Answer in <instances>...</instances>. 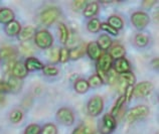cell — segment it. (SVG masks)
<instances>
[{
    "mask_svg": "<svg viewBox=\"0 0 159 134\" xmlns=\"http://www.w3.org/2000/svg\"><path fill=\"white\" fill-rule=\"evenodd\" d=\"M113 66V58L109 53H102L99 58L97 62V72L98 76L102 79L103 82L106 81L107 73L112 69Z\"/></svg>",
    "mask_w": 159,
    "mask_h": 134,
    "instance_id": "cell-1",
    "label": "cell"
},
{
    "mask_svg": "<svg viewBox=\"0 0 159 134\" xmlns=\"http://www.w3.org/2000/svg\"><path fill=\"white\" fill-rule=\"evenodd\" d=\"M34 43L39 49H49L52 45L53 37L52 35V33L48 30L43 29V30H39V31L35 32Z\"/></svg>",
    "mask_w": 159,
    "mask_h": 134,
    "instance_id": "cell-2",
    "label": "cell"
},
{
    "mask_svg": "<svg viewBox=\"0 0 159 134\" xmlns=\"http://www.w3.org/2000/svg\"><path fill=\"white\" fill-rule=\"evenodd\" d=\"M149 114V109L148 107H146L144 105H139L136 106L128 111L126 115V120L128 122H133L138 119L144 118Z\"/></svg>",
    "mask_w": 159,
    "mask_h": 134,
    "instance_id": "cell-3",
    "label": "cell"
},
{
    "mask_svg": "<svg viewBox=\"0 0 159 134\" xmlns=\"http://www.w3.org/2000/svg\"><path fill=\"white\" fill-rule=\"evenodd\" d=\"M103 108H104V101L100 96L93 97L87 105L88 113H89V115L93 117L100 115V113L103 111Z\"/></svg>",
    "mask_w": 159,
    "mask_h": 134,
    "instance_id": "cell-4",
    "label": "cell"
},
{
    "mask_svg": "<svg viewBox=\"0 0 159 134\" xmlns=\"http://www.w3.org/2000/svg\"><path fill=\"white\" fill-rule=\"evenodd\" d=\"M131 21L133 25L135 26L138 30H141V29H144L148 25L150 19L147 13H145L143 11H137V12H134L132 14Z\"/></svg>",
    "mask_w": 159,
    "mask_h": 134,
    "instance_id": "cell-5",
    "label": "cell"
},
{
    "mask_svg": "<svg viewBox=\"0 0 159 134\" xmlns=\"http://www.w3.org/2000/svg\"><path fill=\"white\" fill-rule=\"evenodd\" d=\"M61 12L60 10L56 7H51L48 9L44 10L40 15V20L41 22L45 25H51L53 22H56L57 18L60 17Z\"/></svg>",
    "mask_w": 159,
    "mask_h": 134,
    "instance_id": "cell-6",
    "label": "cell"
},
{
    "mask_svg": "<svg viewBox=\"0 0 159 134\" xmlns=\"http://www.w3.org/2000/svg\"><path fill=\"white\" fill-rule=\"evenodd\" d=\"M116 126L117 122L115 117L111 114H106L103 117L101 127H100V134H111Z\"/></svg>",
    "mask_w": 159,
    "mask_h": 134,
    "instance_id": "cell-7",
    "label": "cell"
},
{
    "mask_svg": "<svg viewBox=\"0 0 159 134\" xmlns=\"http://www.w3.org/2000/svg\"><path fill=\"white\" fill-rule=\"evenodd\" d=\"M57 119L60 120L61 124L66 126H70L75 122V116L73 111L69 108H61L57 113Z\"/></svg>",
    "mask_w": 159,
    "mask_h": 134,
    "instance_id": "cell-8",
    "label": "cell"
},
{
    "mask_svg": "<svg viewBox=\"0 0 159 134\" xmlns=\"http://www.w3.org/2000/svg\"><path fill=\"white\" fill-rule=\"evenodd\" d=\"M152 90H153L152 83H150L148 81L141 82L139 84H137V85L134 87L133 95L135 96V97H138V98H139V97L143 98V97H146V96L151 93Z\"/></svg>",
    "mask_w": 159,
    "mask_h": 134,
    "instance_id": "cell-9",
    "label": "cell"
},
{
    "mask_svg": "<svg viewBox=\"0 0 159 134\" xmlns=\"http://www.w3.org/2000/svg\"><path fill=\"white\" fill-rule=\"evenodd\" d=\"M86 52L89 58L93 61H98L102 54V49H100L97 41H92L86 47Z\"/></svg>",
    "mask_w": 159,
    "mask_h": 134,
    "instance_id": "cell-10",
    "label": "cell"
},
{
    "mask_svg": "<svg viewBox=\"0 0 159 134\" xmlns=\"http://www.w3.org/2000/svg\"><path fill=\"white\" fill-rule=\"evenodd\" d=\"M11 74L13 77L21 80V79L25 78L27 76L28 72L24 64H22L21 62H16L11 67Z\"/></svg>",
    "mask_w": 159,
    "mask_h": 134,
    "instance_id": "cell-11",
    "label": "cell"
},
{
    "mask_svg": "<svg viewBox=\"0 0 159 134\" xmlns=\"http://www.w3.org/2000/svg\"><path fill=\"white\" fill-rule=\"evenodd\" d=\"M114 70H115V72L119 75L130 72V64H129V62L125 58H119V60H116L115 62Z\"/></svg>",
    "mask_w": 159,
    "mask_h": 134,
    "instance_id": "cell-12",
    "label": "cell"
},
{
    "mask_svg": "<svg viewBox=\"0 0 159 134\" xmlns=\"http://www.w3.org/2000/svg\"><path fill=\"white\" fill-rule=\"evenodd\" d=\"M24 66L27 70V72H31V71H39V70H43V62H39L37 60L36 58H27L25 62H24Z\"/></svg>",
    "mask_w": 159,
    "mask_h": 134,
    "instance_id": "cell-13",
    "label": "cell"
},
{
    "mask_svg": "<svg viewBox=\"0 0 159 134\" xmlns=\"http://www.w3.org/2000/svg\"><path fill=\"white\" fill-rule=\"evenodd\" d=\"M4 30H5V33L7 35L15 36L19 35L20 30H21V25H20V23L18 21H16V20H12V21L6 24Z\"/></svg>",
    "mask_w": 159,
    "mask_h": 134,
    "instance_id": "cell-14",
    "label": "cell"
},
{
    "mask_svg": "<svg viewBox=\"0 0 159 134\" xmlns=\"http://www.w3.org/2000/svg\"><path fill=\"white\" fill-rule=\"evenodd\" d=\"M35 35V27H33L31 25H28L23 27L21 30H20L19 35H18V39L19 40H21L22 43H25L28 41L29 39H31Z\"/></svg>",
    "mask_w": 159,
    "mask_h": 134,
    "instance_id": "cell-15",
    "label": "cell"
},
{
    "mask_svg": "<svg viewBox=\"0 0 159 134\" xmlns=\"http://www.w3.org/2000/svg\"><path fill=\"white\" fill-rule=\"evenodd\" d=\"M14 20V12L9 8H1L0 9V23L7 24Z\"/></svg>",
    "mask_w": 159,
    "mask_h": 134,
    "instance_id": "cell-16",
    "label": "cell"
},
{
    "mask_svg": "<svg viewBox=\"0 0 159 134\" xmlns=\"http://www.w3.org/2000/svg\"><path fill=\"white\" fill-rule=\"evenodd\" d=\"M99 4L97 2H90L84 8V15L86 17H93L99 12Z\"/></svg>",
    "mask_w": 159,
    "mask_h": 134,
    "instance_id": "cell-17",
    "label": "cell"
},
{
    "mask_svg": "<svg viewBox=\"0 0 159 134\" xmlns=\"http://www.w3.org/2000/svg\"><path fill=\"white\" fill-rule=\"evenodd\" d=\"M111 49V51H110V56L112 57L113 60H119V58H124L125 56V49L123 45H121V44H115V45H113Z\"/></svg>",
    "mask_w": 159,
    "mask_h": 134,
    "instance_id": "cell-18",
    "label": "cell"
},
{
    "mask_svg": "<svg viewBox=\"0 0 159 134\" xmlns=\"http://www.w3.org/2000/svg\"><path fill=\"white\" fill-rule=\"evenodd\" d=\"M108 24L109 25H111L113 28H115L116 30H120V29L123 28V20L122 18L120 17L118 15H112L109 17L108 19Z\"/></svg>",
    "mask_w": 159,
    "mask_h": 134,
    "instance_id": "cell-19",
    "label": "cell"
},
{
    "mask_svg": "<svg viewBox=\"0 0 159 134\" xmlns=\"http://www.w3.org/2000/svg\"><path fill=\"white\" fill-rule=\"evenodd\" d=\"M97 44L101 49H108L112 47V39L108 35H102L98 39Z\"/></svg>",
    "mask_w": 159,
    "mask_h": 134,
    "instance_id": "cell-20",
    "label": "cell"
},
{
    "mask_svg": "<svg viewBox=\"0 0 159 134\" xmlns=\"http://www.w3.org/2000/svg\"><path fill=\"white\" fill-rule=\"evenodd\" d=\"M8 85H9L10 87V91L11 92H14V93H17L18 91H20V89H21L22 87V82L20 79H17L15 77H10L9 78V81L7 82Z\"/></svg>",
    "mask_w": 159,
    "mask_h": 134,
    "instance_id": "cell-21",
    "label": "cell"
},
{
    "mask_svg": "<svg viewBox=\"0 0 159 134\" xmlns=\"http://www.w3.org/2000/svg\"><path fill=\"white\" fill-rule=\"evenodd\" d=\"M125 102H126V101H125L124 95H121L120 97H119L118 99H117V101H116V103H115V105L113 106L110 114H111L112 116H114V117L117 116V115H119V113H120L121 109H122V107H123V105H124V103H125Z\"/></svg>",
    "mask_w": 159,
    "mask_h": 134,
    "instance_id": "cell-22",
    "label": "cell"
},
{
    "mask_svg": "<svg viewBox=\"0 0 159 134\" xmlns=\"http://www.w3.org/2000/svg\"><path fill=\"white\" fill-rule=\"evenodd\" d=\"M86 52V48L84 45H79V47H76L72 49L70 51V58L72 60H78Z\"/></svg>",
    "mask_w": 159,
    "mask_h": 134,
    "instance_id": "cell-23",
    "label": "cell"
},
{
    "mask_svg": "<svg viewBox=\"0 0 159 134\" xmlns=\"http://www.w3.org/2000/svg\"><path fill=\"white\" fill-rule=\"evenodd\" d=\"M89 84H88V82L86 80H83V79H81V80H78L76 82V84H75V90H76L77 93L79 94H84L86 93V92L89 90Z\"/></svg>",
    "mask_w": 159,
    "mask_h": 134,
    "instance_id": "cell-24",
    "label": "cell"
},
{
    "mask_svg": "<svg viewBox=\"0 0 159 134\" xmlns=\"http://www.w3.org/2000/svg\"><path fill=\"white\" fill-rule=\"evenodd\" d=\"M58 31H60V39L61 44H66V41L69 39L70 36V31L68 27H66L64 23H60V26H58Z\"/></svg>",
    "mask_w": 159,
    "mask_h": 134,
    "instance_id": "cell-25",
    "label": "cell"
},
{
    "mask_svg": "<svg viewBox=\"0 0 159 134\" xmlns=\"http://www.w3.org/2000/svg\"><path fill=\"white\" fill-rule=\"evenodd\" d=\"M87 28L90 32L96 33L100 30V28H101V22H100V20L98 18H92L90 21L88 22Z\"/></svg>",
    "mask_w": 159,
    "mask_h": 134,
    "instance_id": "cell-26",
    "label": "cell"
},
{
    "mask_svg": "<svg viewBox=\"0 0 159 134\" xmlns=\"http://www.w3.org/2000/svg\"><path fill=\"white\" fill-rule=\"evenodd\" d=\"M134 41H135L137 47L143 48V47H146V45L148 44L149 37L146 35H143V33H138V35L135 36V39H134Z\"/></svg>",
    "mask_w": 159,
    "mask_h": 134,
    "instance_id": "cell-27",
    "label": "cell"
},
{
    "mask_svg": "<svg viewBox=\"0 0 159 134\" xmlns=\"http://www.w3.org/2000/svg\"><path fill=\"white\" fill-rule=\"evenodd\" d=\"M119 78L121 79V80H123L128 86H133L136 82V78H135V76H134V74L131 72L121 74L119 76Z\"/></svg>",
    "mask_w": 159,
    "mask_h": 134,
    "instance_id": "cell-28",
    "label": "cell"
},
{
    "mask_svg": "<svg viewBox=\"0 0 159 134\" xmlns=\"http://www.w3.org/2000/svg\"><path fill=\"white\" fill-rule=\"evenodd\" d=\"M87 82L89 84V87H92V88H98L100 86H102V84H103V80L98 75H93L92 77H90V79Z\"/></svg>",
    "mask_w": 159,
    "mask_h": 134,
    "instance_id": "cell-29",
    "label": "cell"
},
{
    "mask_svg": "<svg viewBox=\"0 0 159 134\" xmlns=\"http://www.w3.org/2000/svg\"><path fill=\"white\" fill-rule=\"evenodd\" d=\"M40 134H57V128L54 124H52V123L45 124L44 126L41 128Z\"/></svg>",
    "mask_w": 159,
    "mask_h": 134,
    "instance_id": "cell-30",
    "label": "cell"
},
{
    "mask_svg": "<svg viewBox=\"0 0 159 134\" xmlns=\"http://www.w3.org/2000/svg\"><path fill=\"white\" fill-rule=\"evenodd\" d=\"M118 74L115 72L114 69H111L109 72L107 73V78H106V82L110 85H114L117 82H118Z\"/></svg>",
    "mask_w": 159,
    "mask_h": 134,
    "instance_id": "cell-31",
    "label": "cell"
},
{
    "mask_svg": "<svg viewBox=\"0 0 159 134\" xmlns=\"http://www.w3.org/2000/svg\"><path fill=\"white\" fill-rule=\"evenodd\" d=\"M20 51L22 52V53L25 54V56H28L30 58V56L33 53V52H34V49H33L32 45L29 44L28 41H25V43H23L20 45Z\"/></svg>",
    "mask_w": 159,
    "mask_h": 134,
    "instance_id": "cell-32",
    "label": "cell"
},
{
    "mask_svg": "<svg viewBox=\"0 0 159 134\" xmlns=\"http://www.w3.org/2000/svg\"><path fill=\"white\" fill-rule=\"evenodd\" d=\"M43 72L45 76L53 77V76H57L58 74V69L53 66H45V67H43Z\"/></svg>",
    "mask_w": 159,
    "mask_h": 134,
    "instance_id": "cell-33",
    "label": "cell"
},
{
    "mask_svg": "<svg viewBox=\"0 0 159 134\" xmlns=\"http://www.w3.org/2000/svg\"><path fill=\"white\" fill-rule=\"evenodd\" d=\"M23 117L22 112L20 110H13L10 114V121L12 123H19Z\"/></svg>",
    "mask_w": 159,
    "mask_h": 134,
    "instance_id": "cell-34",
    "label": "cell"
},
{
    "mask_svg": "<svg viewBox=\"0 0 159 134\" xmlns=\"http://www.w3.org/2000/svg\"><path fill=\"white\" fill-rule=\"evenodd\" d=\"M60 58V49L57 48H53L48 52V60L52 62H57Z\"/></svg>",
    "mask_w": 159,
    "mask_h": 134,
    "instance_id": "cell-35",
    "label": "cell"
},
{
    "mask_svg": "<svg viewBox=\"0 0 159 134\" xmlns=\"http://www.w3.org/2000/svg\"><path fill=\"white\" fill-rule=\"evenodd\" d=\"M15 54L14 49L12 48H3L0 51V58H10Z\"/></svg>",
    "mask_w": 159,
    "mask_h": 134,
    "instance_id": "cell-36",
    "label": "cell"
},
{
    "mask_svg": "<svg viewBox=\"0 0 159 134\" xmlns=\"http://www.w3.org/2000/svg\"><path fill=\"white\" fill-rule=\"evenodd\" d=\"M41 128L37 124H30L26 127L24 134H40Z\"/></svg>",
    "mask_w": 159,
    "mask_h": 134,
    "instance_id": "cell-37",
    "label": "cell"
},
{
    "mask_svg": "<svg viewBox=\"0 0 159 134\" xmlns=\"http://www.w3.org/2000/svg\"><path fill=\"white\" fill-rule=\"evenodd\" d=\"M70 60V51L68 49L62 48L60 49V58H58V61L61 62H66Z\"/></svg>",
    "mask_w": 159,
    "mask_h": 134,
    "instance_id": "cell-38",
    "label": "cell"
},
{
    "mask_svg": "<svg viewBox=\"0 0 159 134\" xmlns=\"http://www.w3.org/2000/svg\"><path fill=\"white\" fill-rule=\"evenodd\" d=\"M79 44V36L76 35V33H73V35H70L69 39L66 41V44L69 45L70 48H76L77 44Z\"/></svg>",
    "mask_w": 159,
    "mask_h": 134,
    "instance_id": "cell-39",
    "label": "cell"
},
{
    "mask_svg": "<svg viewBox=\"0 0 159 134\" xmlns=\"http://www.w3.org/2000/svg\"><path fill=\"white\" fill-rule=\"evenodd\" d=\"M101 29L107 31L108 33H110L112 35H118V30H116L115 28H113L111 25H109L108 23H101Z\"/></svg>",
    "mask_w": 159,
    "mask_h": 134,
    "instance_id": "cell-40",
    "label": "cell"
},
{
    "mask_svg": "<svg viewBox=\"0 0 159 134\" xmlns=\"http://www.w3.org/2000/svg\"><path fill=\"white\" fill-rule=\"evenodd\" d=\"M86 5H87V2L85 0H76V1L73 2V8H74V10H76V11H79L83 9V8H85Z\"/></svg>",
    "mask_w": 159,
    "mask_h": 134,
    "instance_id": "cell-41",
    "label": "cell"
},
{
    "mask_svg": "<svg viewBox=\"0 0 159 134\" xmlns=\"http://www.w3.org/2000/svg\"><path fill=\"white\" fill-rule=\"evenodd\" d=\"M134 93V87L133 86H128L126 88V90L124 92V97H125V101L129 102L132 99V96Z\"/></svg>",
    "mask_w": 159,
    "mask_h": 134,
    "instance_id": "cell-42",
    "label": "cell"
},
{
    "mask_svg": "<svg viewBox=\"0 0 159 134\" xmlns=\"http://www.w3.org/2000/svg\"><path fill=\"white\" fill-rule=\"evenodd\" d=\"M87 132V126L85 125H80L74 130L73 134H86Z\"/></svg>",
    "mask_w": 159,
    "mask_h": 134,
    "instance_id": "cell-43",
    "label": "cell"
},
{
    "mask_svg": "<svg viewBox=\"0 0 159 134\" xmlns=\"http://www.w3.org/2000/svg\"><path fill=\"white\" fill-rule=\"evenodd\" d=\"M154 3H155V1H147V0H146V1H144V2H143V5H144L145 7L149 8L150 6H152Z\"/></svg>",
    "mask_w": 159,
    "mask_h": 134,
    "instance_id": "cell-44",
    "label": "cell"
},
{
    "mask_svg": "<svg viewBox=\"0 0 159 134\" xmlns=\"http://www.w3.org/2000/svg\"><path fill=\"white\" fill-rule=\"evenodd\" d=\"M158 62H159V60L158 58H155V60H153V68L154 69H158Z\"/></svg>",
    "mask_w": 159,
    "mask_h": 134,
    "instance_id": "cell-45",
    "label": "cell"
},
{
    "mask_svg": "<svg viewBox=\"0 0 159 134\" xmlns=\"http://www.w3.org/2000/svg\"><path fill=\"white\" fill-rule=\"evenodd\" d=\"M5 102V99H4V97H3V95L0 93V105H2V104Z\"/></svg>",
    "mask_w": 159,
    "mask_h": 134,
    "instance_id": "cell-46",
    "label": "cell"
},
{
    "mask_svg": "<svg viewBox=\"0 0 159 134\" xmlns=\"http://www.w3.org/2000/svg\"><path fill=\"white\" fill-rule=\"evenodd\" d=\"M97 134H100V133H97Z\"/></svg>",
    "mask_w": 159,
    "mask_h": 134,
    "instance_id": "cell-47",
    "label": "cell"
},
{
    "mask_svg": "<svg viewBox=\"0 0 159 134\" xmlns=\"http://www.w3.org/2000/svg\"><path fill=\"white\" fill-rule=\"evenodd\" d=\"M0 9H1V8H0Z\"/></svg>",
    "mask_w": 159,
    "mask_h": 134,
    "instance_id": "cell-48",
    "label": "cell"
}]
</instances>
